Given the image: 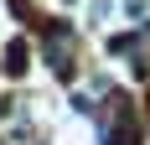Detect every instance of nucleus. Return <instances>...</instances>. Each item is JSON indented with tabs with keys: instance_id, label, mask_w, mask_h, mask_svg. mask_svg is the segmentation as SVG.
Instances as JSON below:
<instances>
[{
	"instance_id": "1",
	"label": "nucleus",
	"mask_w": 150,
	"mask_h": 145,
	"mask_svg": "<svg viewBox=\"0 0 150 145\" xmlns=\"http://www.w3.org/2000/svg\"><path fill=\"white\" fill-rule=\"evenodd\" d=\"M114 145H135V130L124 124V130H114Z\"/></svg>"
}]
</instances>
